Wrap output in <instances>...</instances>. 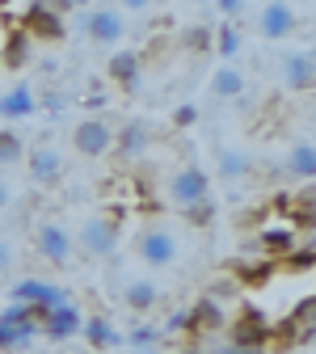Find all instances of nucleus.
<instances>
[{"label":"nucleus","mask_w":316,"mask_h":354,"mask_svg":"<svg viewBox=\"0 0 316 354\" xmlns=\"http://www.w3.org/2000/svg\"><path fill=\"white\" fill-rule=\"evenodd\" d=\"M165 198L173 207L190 211L194 219H203V211L211 207V177H207V169H198V165H177L169 173V182H165Z\"/></svg>","instance_id":"f257e3e1"},{"label":"nucleus","mask_w":316,"mask_h":354,"mask_svg":"<svg viewBox=\"0 0 316 354\" xmlns=\"http://www.w3.org/2000/svg\"><path fill=\"white\" fill-rule=\"evenodd\" d=\"M30 241H34V253L55 266V270H68L72 257H76V241H72V228L64 224V219H34V228H30Z\"/></svg>","instance_id":"f03ea898"},{"label":"nucleus","mask_w":316,"mask_h":354,"mask_svg":"<svg viewBox=\"0 0 316 354\" xmlns=\"http://www.w3.org/2000/svg\"><path fill=\"white\" fill-rule=\"evenodd\" d=\"M135 257H140L148 270H173V266L182 261V236L165 224L140 228V236H135Z\"/></svg>","instance_id":"7ed1b4c3"},{"label":"nucleus","mask_w":316,"mask_h":354,"mask_svg":"<svg viewBox=\"0 0 316 354\" xmlns=\"http://www.w3.org/2000/svg\"><path fill=\"white\" fill-rule=\"evenodd\" d=\"M80 34L93 42V47H118L122 34H127V17L118 13V5L80 9Z\"/></svg>","instance_id":"20e7f679"},{"label":"nucleus","mask_w":316,"mask_h":354,"mask_svg":"<svg viewBox=\"0 0 316 354\" xmlns=\"http://www.w3.org/2000/svg\"><path fill=\"white\" fill-rule=\"evenodd\" d=\"M72 241L89 253V257H110L114 249H118V219L114 215H106V211H97V215H89L84 224L72 232Z\"/></svg>","instance_id":"39448f33"},{"label":"nucleus","mask_w":316,"mask_h":354,"mask_svg":"<svg viewBox=\"0 0 316 354\" xmlns=\"http://www.w3.org/2000/svg\"><path fill=\"white\" fill-rule=\"evenodd\" d=\"M72 152L84 160H102L114 152V127L106 118H80L72 127Z\"/></svg>","instance_id":"423d86ee"},{"label":"nucleus","mask_w":316,"mask_h":354,"mask_svg":"<svg viewBox=\"0 0 316 354\" xmlns=\"http://www.w3.org/2000/svg\"><path fill=\"white\" fill-rule=\"evenodd\" d=\"M34 333H38V317L30 313L26 304L13 299L5 313H0V350H5V354L26 350V346L34 342Z\"/></svg>","instance_id":"0eeeda50"},{"label":"nucleus","mask_w":316,"mask_h":354,"mask_svg":"<svg viewBox=\"0 0 316 354\" xmlns=\"http://www.w3.org/2000/svg\"><path fill=\"white\" fill-rule=\"evenodd\" d=\"M26 169H30V182H34L38 190L59 186L64 173H68L64 152H59L55 144H34V148H26Z\"/></svg>","instance_id":"6e6552de"},{"label":"nucleus","mask_w":316,"mask_h":354,"mask_svg":"<svg viewBox=\"0 0 316 354\" xmlns=\"http://www.w3.org/2000/svg\"><path fill=\"white\" fill-rule=\"evenodd\" d=\"M80 325H84V317H80L76 299H64V304L51 308V313H42V317H38V329L47 333L51 342H68V337H76Z\"/></svg>","instance_id":"1a4fd4ad"},{"label":"nucleus","mask_w":316,"mask_h":354,"mask_svg":"<svg viewBox=\"0 0 316 354\" xmlns=\"http://www.w3.org/2000/svg\"><path fill=\"white\" fill-rule=\"evenodd\" d=\"M13 299L26 304L34 317H42V313H51L55 304H64V299H72V295L59 291V287H51V283H42V279H26V283L13 287Z\"/></svg>","instance_id":"9d476101"},{"label":"nucleus","mask_w":316,"mask_h":354,"mask_svg":"<svg viewBox=\"0 0 316 354\" xmlns=\"http://www.w3.org/2000/svg\"><path fill=\"white\" fill-rule=\"evenodd\" d=\"M118 299L131 308V313H152V308L160 304V287L144 274H127L122 287H118Z\"/></svg>","instance_id":"9b49d317"},{"label":"nucleus","mask_w":316,"mask_h":354,"mask_svg":"<svg viewBox=\"0 0 316 354\" xmlns=\"http://www.w3.org/2000/svg\"><path fill=\"white\" fill-rule=\"evenodd\" d=\"M295 21H299V13L291 9V5H261L257 9V34L261 38H287L291 30H295Z\"/></svg>","instance_id":"f8f14e48"},{"label":"nucleus","mask_w":316,"mask_h":354,"mask_svg":"<svg viewBox=\"0 0 316 354\" xmlns=\"http://www.w3.org/2000/svg\"><path fill=\"white\" fill-rule=\"evenodd\" d=\"M245 93H249V76L236 64H219L211 76V97L215 102H241Z\"/></svg>","instance_id":"ddd939ff"},{"label":"nucleus","mask_w":316,"mask_h":354,"mask_svg":"<svg viewBox=\"0 0 316 354\" xmlns=\"http://www.w3.org/2000/svg\"><path fill=\"white\" fill-rule=\"evenodd\" d=\"M152 148V127L148 122H127L122 131H114V152L122 160H135V156H148Z\"/></svg>","instance_id":"4468645a"},{"label":"nucleus","mask_w":316,"mask_h":354,"mask_svg":"<svg viewBox=\"0 0 316 354\" xmlns=\"http://www.w3.org/2000/svg\"><path fill=\"white\" fill-rule=\"evenodd\" d=\"M279 72H283L287 88L308 93V88H312V51H287V55L279 59Z\"/></svg>","instance_id":"2eb2a0df"},{"label":"nucleus","mask_w":316,"mask_h":354,"mask_svg":"<svg viewBox=\"0 0 316 354\" xmlns=\"http://www.w3.org/2000/svg\"><path fill=\"white\" fill-rule=\"evenodd\" d=\"M295 228L291 224H261L257 228V249L266 253V257H283V253H291L295 249Z\"/></svg>","instance_id":"dca6fc26"},{"label":"nucleus","mask_w":316,"mask_h":354,"mask_svg":"<svg viewBox=\"0 0 316 354\" xmlns=\"http://www.w3.org/2000/svg\"><path fill=\"white\" fill-rule=\"evenodd\" d=\"M34 110H38V97H34L30 84H17V88H9V93L0 97V118H5V122H21Z\"/></svg>","instance_id":"f3484780"},{"label":"nucleus","mask_w":316,"mask_h":354,"mask_svg":"<svg viewBox=\"0 0 316 354\" xmlns=\"http://www.w3.org/2000/svg\"><path fill=\"white\" fill-rule=\"evenodd\" d=\"M283 169L291 177H299V182H312V173H316V144L312 140H295L287 160H283Z\"/></svg>","instance_id":"a211bd4d"},{"label":"nucleus","mask_w":316,"mask_h":354,"mask_svg":"<svg viewBox=\"0 0 316 354\" xmlns=\"http://www.w3.org/2000/svg\"><path fill=\"white\" fill-rule=\"evenodd\" d=\"M80 333L89 337V346L93 350H106V346H118V329L106 321V317H89L84 325H80Z\"/></svg>","instance_id":"6ab92c4d"},{"label":"nucleus","mask_w":316,"mask_h":354,"mask_svg":"<svg viewBox=\"0 0 316 354\" xmlns=\"http://www.w3.org/2000/svg\"><path fill=\"white\" fill-rule=\"evenodd\" d=\"M17 165H26V140L17 131H0V173Z\"/></svg>","instance_id":"aec40b11"},{"label":"nucleus","mask_w":316,"mask_h":354,"mask_svg":"<svg viewBox=\"0 0 316 354\" xmlns=\"http://www.w3.org/2000/svg\"><path fill=\"white\" fill-rule=\"evenodd\" d=\"M106 72H110L118 84H127V88H131V84H135V76H140V55H135V51H122V55H114V59H110V68H106Z\"/></svg>","instance_id":"412c9836"},{"label":"nucleus","mask_w":316,"mask_h":354,"mask_svg":"<svg viewBox=\"0 0 316 354\" xmlns=\"http://www.w3.org/2000/svg\"><path fill=\"white\" fill-rule=\"evenodd\" d=\"M219 177H228V182H236V177H245L249 173V156L245 152H236V148H219Z\"/></svg>","instance_id":"4be33fe9"},{"label":"nucleus","mask_w":316,"mask_h":354,"mask_svg":"<svg viewBox=\"0 0 316 354\" xmlns=\"http://www.w3.org/2000/svg\"><path fill=\"white\" fill-rule=\"evenodd\" d=\"M215 51H219L223 59H232V55L241 51V26H219V30H215Z\"/></svg>","instance_id":"5701e85b"},{"label":"nucleus","mask_w":316,"mask_h":354,"mask_svg":"<svg viewBox=\"0 0 316 354\" xmlns=\"http://www.w3.org/2000/svg\"><path fill=\"white\" fill-rule=\"evenodd\" d=\"M186 47L190 51H211L215 47V30H207V26H186Z\"/></svg>","instance_id":"b1692460"},{"label":"nucleus","mask_w":316,"mask_h":354,"mask_svg":"<svg viewBox=\"0 0 316 354\" xmlns=\"http://www.w3.org/2000/svg\"><path fill=\"white\" fill-rule=\"evenodd\" d=\"M13 270H17V245H13L5 232H0V279L13 274Z\"/></svg>","instance_id":"393cba45"},{"label":"nucleus","mask_w":316,"mask_h":354,"mask_svg":"<svg viewBox=\"0 0 316 354\" xmlns=\"http://www.w3.org/2000/svg\"><path fill=\"white\" fill-rule=\"evenodd\" d=\"M156 337H160V329H152V325H140L131 333V346H156Z\"/></svg>","instance_id":"a878e982"},{"label":"nucleus","mask_w":316,"mask_h":354,"mask_svg":"<svg viewBox=\"0 0 316 354\" xmlns=\"http://www.w3.org/2000/svg\"><path fill=\"white\" fill-rule=\"evenodd\" d=\"M13 198H17V194H13V186H9V177L0 173V211H9V207H13Z\"/></svg>","instance_id":"bb28decb"},{"label":"nucleus","mask_w":316,"mask_h":354,"mask_svg":"<svg viewBox=\"0 0 316 354\" xmlns=\"http://www.w3.org/2000/svg\"><path fill=\"white\" fill-rule=\"evenodd\" d=\"M215 13H219V17H241L245 5H236V0H223V5H215Z\"/></svg>","instance_id":"cd10ccee"},{"label":"nucleus","mask_w":316,"mask_h":354,"mask_svg":"<svg viewBox=\"0 0 316 354\" xmlns=\"http://www.w3.org/2000/svg\"><path fill=\"white\" fill-rule=\"evenodd\" d=\"M177 122H182V127L194 122V106H182V110H177Z\"/></svg>","instance_id":"c85d7f7f"},{"label":"nucleus","mask_w":316,"mask_h":354,"mask_svg":"<svg viewBox=\"0 0 316 354\" xmlns=\"http://www.w3.org/2000/svg\"><path fill=\"white\" fill-rule=\"evenodd\" d=\"M76 354H93V350H76Z\"/></svg>","instance_id":"c756f323"}]
</instances>
